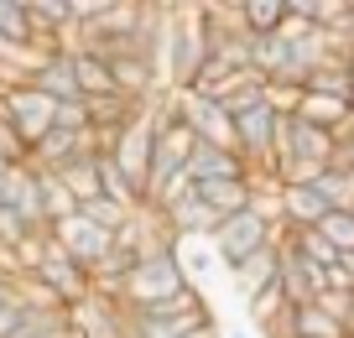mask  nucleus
<instances>
[{
	"label": "nucleus",
	"instance_id": "b1692460",
	"mask_svg": "<svg viewBox=\"0 0 354 338\" xmlns=\"http://www.w3.org/2000/svg\"><path fill=\"white\" fill-rule=\"evenodd\" d=\"M313 229L328 240V250H333V255H354V214H323Z\"/></svg>",
	"mask_w": 354,
	"mask_h": 338
},
{
	"label": "nucleus",
	"instance_id": "f03ea898",
	"mask_svg": "<svg viewBox=\"0 0 354 338\" xmlns=\"http://www.w3.org/2000/svg\"><path fill=\"white\" fill-rule=\"evenodd\" d=\"M277 234H281V229H271V224H266L261 214L240 208V214L219 218V229L209 234V250H214V261H219L224 271H234V265H240V261H250L255 250L277 245Z\"/></svg>",
	"mask_w": 354,
	"mask_h": 338
},
{
	"label": "nucleus",
	"instance_id": "6e6552de",
	"mask_svg": "<svg viewBox=\"0 0 354 338\" xmlns=\"http://www.w3.org/2000/svg\"><path fill=\"white\" fill-rule=\"evenodd\" d=\"M0 208H11L26 229H47V218H42V182H37V172L26 162L6 172V182H0Z\"/></svg>",
	"mask_w": 354,
	"mask_h": 338
},
{
	"label": "nucleus",
	"instance_id": "423d86ee",
	"mask_svg": "<svg viewBox=\"0 0 354 338\" xmlns=\"http://www.w3.org/2000/svg\"><path fill=\"white\" fill-rule=\"evenodd\" d=\"M47 240H53L73 265H84V271H94V265L110 255V234L94 229V224H88V218H78V214H73V218H57V224H47Z\"/></svg>",
	"mask_w": 354,
	"mask_h": 338
},
{
	"label": "nucleus",
	"instance_id": "a211bd4d",
	"mask_svg": "<svg viewBox=\"0 0 354 338\" xmlns=\"http://www.w3.org/2000/svg\"><path fill=\"white\" fill-rule=\"evenodd\" d=\"M308 94H333V99H349V57H328L323 68L308 73Z\"/></svg>",
	"mask_w": 354,
	"mask_h": 338
},
{
	"label": "nucleus",
	"instance_id": "c756f323",
	"mask_svg": "<svg viewBox=\"0 0 354 338\" xmlns=\"http://www.w3.org/2000/svg\"><path fill=\"white\" fill-rule=\"evenodd\" d=\"M6 302H16V297H11V276H0V307H6Z\"/></svg>",
	"mask_w": 354,
	"mask_h": 338
},
{
	"label": "nucleus",
	"instance_id": "f3484780",
	"mask_svg": "<svg viewBox=\"0 0 354 338\" xmlns=\"http://www.w3.org/2000/svg\"><path fill=\"white\" fill-rule=\"evenodd\" d=\"M313 187H318V198L328 203V214H349L354 208V172L349 167H323Z\"/></svg>",
	"mask_w": 354,
	"mask_h": 338
},
{
	"label": "nucleus",
	"instance_id": "412c9836",
	"mask_svg": "<svg viewBox=\"0 0 354 338\" xmlns=\"http://www.w3.org/2000/svg\"><path fill=\"white\" fill-rule=\"evenodd\" d=\"M287 323H292V338H344V328L333 323V317H323L313 302L308 307H292Z\"/></svg>",
	"mask_w": 354,
	"mask_h": 338
},
{
	"label": "nucleus",
	"instance_id": "1a4fd4ad",
	"mask_svg": "<svg viewBox=\"0 0 354 338\" xmlns=\"http://www.w3.org/2000/svg\"><path fill=\"white\" fill-rule=\"evenodd\" d=\"M32 276H37V281H42L63 307H73V302H84V297H88V271H84V265H73L57 245H53V255H47Z\"/></svg>",
	"mask_w": 354,
	"mask_h": 338
},
{
	"label": "nucleus",
	"instance_id": "9d476101",
	"mask_svg": "<svg viewBox=\"0 0 354 338\" xmlns=\"http://www.w3.org/2000/svg\"><path fill=\"white\" fill-rule=\"evenodd\" d=\"M250 167L240 162V151H219V146H193V156H188V167H183V177H188L193 187L198 182H234V177H245Z\"/></svg>",
	"mask_w": 354,
	"mask_h": 338
},
{
	"label": "nucleus",
	"instance_id": "393cba45",
	"mask_svg": "<svg viewBox=\"0 0 354 338\" xmlns=\"http://www.w3.org/2000/svg\"><path fill=\"white\" fill-rule=\"evenodd\" d=\"M32 26H26V0H0V42L6 47H26Z\"/></svg>",
	"mask_w": 354,
	"mask_h": 338
},
{
	"label": "nucleus",
	"instance_id": "aec40b11",
	"mask_svg": "<svg viewBox=\"0 0 354 338\" xmlns=\"http://www.w3.org/2000/svg\"><path fill=\"white\" fill-rule=\"evenodd\" d=\"M240 16H245L250 37H271L281 26V16H287V6L281 0H240Z\"/></svg>",
	"mask_w": 354,
	"mask_h": 338
},
{
	"label": "nucleus",
	"instance_id": "2eb2a0df",
	"mask_svg": "<svg viewBox=\"0 0 354 338\" xmlns=\"http://www.w3.org/2000/svg\"><path fill=\"white\" fill-rule=\"evenodd\" d=\"M328 214V203L318 198V187H281V224L287 229H313Z\"/></svg>",
	"mask_w": 354,
	"mask_h": 338
},
{
	"label": "nucleus",
	"instance_id": "4be33fe9",
	"mask_svg": "<svg viewBox=\"0 0 354 338\" xmlns=\"http://www.w3.org/2000/svg\"><path fill=\"white\" fill-rule=\"evenodd\" d=\"M177 265H183V276H188V286H198L203 276L214 271V250H209V240H183L177 245Z\"/></svg>",
	"mask_w": 354,
	"mask_h": 338
},
{
	"label": "nucleus",
	"instance_id": "6ab92c4d",
	"mask_svg": "<svg viewBox=\"0 0 354 338\" xmlns=\"http://www.w3.org/2000/svg\"><path fill=\"white\" fill-rule=\"evenodd\" d=\"M53 177L68 187V198H73V203L100 198V172H94V156H84V162H68L63 172H53Z\"/></svg>",
	"mask_w": 354,
	"mask_h": 338
},
{
	"label": "nucleus",
	"instance_id": "7c9ffc66",
	"mask_svg": "<svg viewBox=\"0 0 354 338\" xmlns=\"http://www.w3.org/2000/svg\"><path fill=\"white\" fill-rule=\"evenodd\" d=\"M224 338H250V333H240V328H234V333H224Z\"/></svg>",
	"mask_w": 354,
	"mask_h": 338
},
{
	"label": "nucleus",
	"instance_id": "dca6fc26",
	"mask_svg": "<svg viewBox=\"0 0 354 338\" xmlns=\"http://www.w3.org/2000/svg\"><path fill=\"white\" fill-rule=\"evenodd\" d=\"M73 57V84H78V99H104L115 94V78H110V63L94 53H68Z\"/></svg>",
	"mask_w": 354,
	"mask_h": 338
},
{
	"label": "nucleus",
	"instance_id": "f8f14e48",
	"mask_svg": "<svg viewBox=\"0 0 354 338\" xmlns=\"http://www.w3.org/2000/svg\"><path fill=\"white\" fill-rule=\"evenodd\" d=\"M292 120L318 125V131H328V135H333L344 120H349V99H333V94H308V88H302L297 109H292Z\"/></svg>",
	"mask_w": 354,
	"mask_h": 338
},
{
	"label": "nucleus",
	"instance_id": "4468645a",
	"mask_svg": "<svg viewBox=\"0 0 354 338\" xmlns=\"http://www.w3.org/2000/svg\"><path fill=\"white\" fill-rule=\"evenodd\" d=\"M32 88H37V94H47L53 104H57V99H78V84H73V57H68V53L42 57V63H37V73H32Z\"/></svg>",
	"mask_w": 354,
	"mask_h": 338
},
{
	"label": "nucleus",
	"instance_id": "9b49d317",
	"mask_svg": "<svg viewBox=\"0 0 354 338\" xmlns=\"http://www.w3.org/2000/svg\"><path fill=\"white\" fill-rule=\"evenodd\" d=\"M193 198H198L214 218H230V214H240V208H250V177H234V182H198Z\"/></svg>",
	"mask_w": 354,
	"mask_h": 338
},
{
	"label": "nucleus",
	"instance_id": "7ed1b4c3",
	"mask_svg": "<svg viewBox=\"0 0 354 338\" xmlns=\"http://www.w3.org/2000/svg\"><path fill=\"white\" fill-rule=\"evenodd\" d=\"M172 104H177V120L193 131V141L219 146V151H234V120L214 104V99L193 94V88H172Z\"/></svg>",
	"mask_w": 354,
	"mask_h": 338
},
{
	"label": "nucleus",
	"instance_id": "ddd939ff",
	"mask_svg": "<svg viewBox=\"0 0 354 338\" xmlns=\"http://www.w3.org/2000/svg\"><path fill=\"white\" fill-rule=\"evenodd\" d=\"M230 281H234V292H240V302H250L255 292H266V286L277 281V245H266V250H255L250 261H240L230 271Z\"/></svg>",
	"mask_w": 354,
	"mask_h": 338
},
{
	"label": "nucleus",
	"instance_id": "a878e982",
	"mask_svg": "<svg viewBox=\"0 0 354 338\" xmlns=\"http://www.w3.org/2000/svg\"><path fill=\"white\" fill-rule=\"evenodd\" d=\"M245 312H250V323H255V328H266V323H277V317L287 312V297H281V286L271 281V286H266V292H255L250 302H245Z\"/></svg>",
	"mask_w": 354,
	"mask_h": 338
},
{
	"label": "nucleus",
	"instance_id": "5701e85b",
	"mask_svg": "<svg viewBox=\"0 0 354 338\" xmlns=\"http://www.w3.org/2000/svg\"><path fill=\"white\" fill-rule=\"evenodd\" d=\"M131 214H136V208H120V203H110V198H88V203H78V218H88V224L104 229V234H115Z\"/></svg>",
	"mask_w": 354,
	"mask_h": 338
},
{
	"label": "nucleus",
	"instance_id": "39448f33",
	"mask_svg": "<svg viewBox=\"0 0 354 338\" xmlns=\"http://www.w3.org/2000/svg\"><path fill=\"white\" fill-rule=\"evenodd\" d=\"M53 99L47 94H37L32 84H21V88H6V125H11L16 135H21V146L32 151L37 141H42L47 131H53Z\"/></svg>",
	"mask_w": 354,
	"mask_h": 338
},
{
	"label": "nucleus",
	"instance_id": "0eeeda50",
	"mask_svg": "<svg viewBox=\"0 0 354 338\" xmlns=\"http://www.w3.org/2000/svg\"><path fill=\"white\" fill-rule=\"evenodd\" d=\"M68 338H125V307L104 302V297H84V302L63 307Z\"/></svg>",
	"mask_w": 354,
	"mask_h": 338
},
{
	"label": "nucleus",
	"instance_id": "20e7f679",
	"mask_svg": "<svg viewBox=\"0 0 354 338\" xmlns=\"http://www.w3.org/2000/svg\"><path fill=\"white\" fill-rule=\"evenodd\" d=\"M104 156L120 167V177L136 187V198H141V187H146V162H151V120H146V104H136V115L125 120V131L115 135V146H110Z\"/></svg>",
	"mask_w": 354,
	"mask_h": 338
},
{
	"label": "nucleus",
	"instance_id": "c85d7f7f",
	"mask_svg": "<svg viewBox=\"0 0 354 338\" xmlns=\"http://www.w3.org/2000/svg\"><path fill=\"white\" fill-rule=\"evenodd\" d=\"M183 338H224V328H219V323H214V317H209V323H198V328H193V333H183Z\"/></svg>",
	"mask_w": 354,
	"mask_h": 338
},
{
	"label": "nucleus",
	"instance_id": "bb28decb",
	"mask_svg": "<svg viewBox=\"0 0 354 338\" xmlns=\"http://www.w3.org/2000/svg\"><path fill=\"white\" fill-rule=\"evenodd\" d=\"M88 125V115H84V99H57V109H53V131H84Z\"/></svg>",
	"mask_w": 354,
	"mask_h": 338
},
{
	"label": "nucleus",
	"instance_id": "cd10ccee",
	"mask_svg": "<svg viewBox=\"0 0 354 338\" xmlns=\"http://www.w3.org/2000/svg\"><path fill=\"white\" fill-rule=\"evenodd\" d=\"M297 99H302V88H292V84H266V104L277 109V115H292V109H297Z\"/></svg>",
	"mask_w": 354,
	"mask_h": 338
},
{
	"label": "nucleus",
	"instance_id": "f257e3e1",
	"mask_svg": "<svg viewBox=\"0 0 354 338\" xmlns=\"http://www.w3.org/2000/svg\"><path fill=\"white\" fill-rule=\"evenodd\" d=\"M177 292H188V276L177 265V250H146V255H136L131 276L120 281V307H131V312L162 307V302H172Z\"/></svg>",
	"mask_w": 354,
	"mask_h": 338
}]
</instances>
